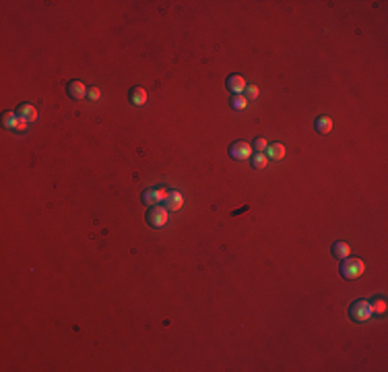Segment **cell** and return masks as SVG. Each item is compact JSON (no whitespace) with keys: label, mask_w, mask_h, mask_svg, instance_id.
Here are the masks:
<instances>
[{"label":"cell","mask_w":388,"mask_h":372,"mask_svg":"<svg viewBox=\"0 0 388 372\" xmlns=\"http://www.w3.org/2000/svg\"><path fill=\"white\" fill-rule=\"evenodd\" d=\"M366 271V265L362 258H353V256H347L341 260V275L345 279H357L362 277Z\"/></svg>","instance_id":"1"},{"label":"cell","mask_w":388,"mask_h":372,"mask_svg":"<svg viewBox=\"0 0 388 372\" xmlns=\"http://www.w3.org/2000/svg\"><path fill=\"white\" fill-rule=\"evenodd\" d=\"M145 219H147V224L151 228H163L165 224H168V219H170V211L165 209L163 205H153V207H149Z\"/></svg>","instance_id":"2"},{"label":"cell","mask_w":388,"mask_h":372,"mask_svg":"<svg viewBox=\"0 0 388 372\" xmlns=\"http://www.w3.org/2000/svg\"><path fill=\"white\" fill-rule=\"evenodd\" d=\"M349 319L355 323H366L372 319V308L368 300H355L349 306Z\"/></svg>","instance_id":"3"},{"label":"cell","mask_w":388,"mask_h":372,"mask_svg":"<svg viewBox=\"0 0 388 372\" xmlns=\"http://www.w3.org/2000/svg\"><path fill=\"white\" fill-rule=\"evenodd\" d=\"M168 188L165 186H159V188H147L143 195H141V199H143V203L145 205H149V207H153V205H159V203H163L165 201V197H168Z\"/></svg>","instance_id":"4"},{"label":"cell","mask_w":388,"mask_h":372,"mask_svg":"<svg viewBox=\"0 0 388 372\" xmlns=\"http://www.w3.org/2000/svg\"><path fill=\"white\" fill-rule=\"evenodd\" d=\"M229 155L238 161H244V159H250L252 157V145L246 143V141H238L229 147Z\"/></svg>","instance_id":"5"},{"label":"cell","mask_w":388,"mask_h":372,"mask_svg":"<svg viewBox=\"0 0 388 372\" xmlns=\"http://www.w3.org/2000/svg\"><path fill=\"white\" fill-rule=\"evenodd\" d=\"M66 91H68V95H71L73 100H77V102H79V100H83V98L87 95V87H85V83L79 81V79H75V81L68 83V85H66Z\"/></svg>","instance_id":"6"},{"label":"cell","mask_w":388,"mask_h":372,"mask_svg":"<svg viewBox=\"0 0 388 372\" xmlns=\"http://www.w3.org/2000/svg\"><path fill=\"white\" fill-rule=\"evenodd\" d=\"M182 205H184V199H182V195H180L178 190H170L168 197H165V201H163V207H165L168 211H178V209H182Z\"/></svg>","instance_id":"7"},{"label":"cell","mask_w":388,"mask_h":372,"mask_svg":"<svg viewBox=\"0 0 388 372\" xmlns=\"http://www.w3.org/2000/svg\"><path fill=\"white\" fill-rule=\"evenodd\" d=\"M225 87H227V91H231L233 95H238V93H244V89H246V81H244L242 75H229L227 81H225Z\"/></svg>","instance_id":"8"},{"label":"cell","mask_w":388,"mask_h":372,"mask_svg":"<svg viewBox=\"0 0 388 372\" xmlns=\"http://www.w3.org/2000/svg\"><path fill=\"white\" fill-rule=\"evenodd\" d=\"M2 124H4L6 128H10V130H23L27 122H23L17 116V112H4L2 114Z\"/></svg>","instance_id":"9"},{"label":"cell","mask_w":388,"mask_h":372,"mask_svg":"<svg viewBox=\"0 0 388 372\" xmlns=\"http://www.w3.org/2000/svg\"><path fill=\"white\" fill-rule=\"evenodd\" d=\"M15 112L23 122H35L37 120V110L31 104H19V108L15 110Z\"/></svg>","instance_id":"10"},{"label":"cell","mask_w":388,"mask_h":372,"mask_svg":"<svg viewBox=\"0 0 388 372\" xmlns=\"http://www.w3.org/2000/svg\"><path fill=\"white\" fill-rule=\"evenodd\" d=\"M330 252H332V256H335V258H339V260H343V258H347V256L351 254V246H349L347 242H343V240H339V242H335V244H332V248H330Z\"/></svg>","instance_id":"11"},{"label":"cell","mask_w":388,"mask_h":372,"mask_svg":"<svg viewBox=\"0 0 388 372\" xmlns=\"http://www.w3.org/2000/svg\"><path fill=\"white\" fill-rule=\"evenodd\" d=\"M314 128H316L318 134H328V132L332 130V118H330V116H320V118H316Z\"/></svg>","instance_id":"12"},{"label":"cell","mask_w":388,"mask_h":372,"mask_svg":"<svg viewBox=\"0 0 388 372\" xmlns=\"http://www.w3.org/2000/svg\"><path fill=\"white\" fill-rule=\"evenodd\" d=\"M128 98H130V104L132 106H145L147 104V91L143 87H132Z\"/></svg>","instance_id":"13"},{"label":"cell","mask_w":388,"mask_h":372,"mask_svg":"<svg viewBox=\"0 0 388 372\" xmlns=\"http://www.w3.org/2000/svg\"><path fill=\"white\" fill-rule=\"evenodd\" d=\"M265 153H267L269 159H283L285 157V145H281V143H271L267 147Z\"/></svg>","instance_id":"14"},{"label":"cell","mask_w":388,"mask_h":372,"mask_svg":"<svg viewBox=\"0 0 388 372\" xmlns=\"http://www.w3.org/2000/svg\"><path fill=\"white\" fill-rule=\"evenodd\" d=\"M250 161H252V168L254 170H265L267 163H269V157H267V153H252Z\"/></svg>","instance_id":"15"},{"label":"cell","mask_w":388,"mask_h":372,"mask_svg":"<svg viewBox=\"0 0 388 372\" xmlns=\"http://www.w3.org/2000/svg\"><path fill=\"white\" fill-rule=\"evenodd\" d=\"M370 302H372V304H370L372 312H376V314H384L386 312V300H384V296H378V298H374Z\"/></svg>","instance_id":"16"},{"label":"cell","mask_w":388,"mask_h":372,"mask_svg":"<svg viewBox=\"0 0 388 372\" xmlns=\"http://www.w3.org/2000/svg\"><path fill=\"white\" fill-rule=\"evenodd\" d=\"M231 106H233V110H244L248 106V100L244 98V93L233 95V98H231Z\"/></svg>","instance_id":"17"},{"label":"cell","mask_w":388,"mask_h":372,"mask_svg":"<svg viewBox=\"0 0 388 372\" xmlns=\"http://www.w3.org/2000/svg\"><path fill=\"white\" fill-rule=\"evenodd\" d=\"M267 147H269V143H267L265 136H258V139L254 141V145H252V149H256V153H265Z\"/></svg>","instance_id":"18"},{"label":"cell","mask_w":388,"mask_h":372,"mask_svg":"<svg viewBox=\"0 0 388 372\" xmlns=\"http://www.w3.org/2000/svg\"><path fill=\"white\" fill-rule=\"evenodd\" d=\"M246 100H256L258 98V87L256 85H246Z\"/></svg>","instance_id":"19"},{"label":"cell","mask_w":388,"mask_h":372,"mask_svg":"<svg viewBox=\"0 0 388 372\" xmlns=\"http://www.w3.org/2000/svg\"><path fill=\"white\" fill-rule=\"evenodd\" d=\"M87 95H89V98H91V100L95 102V100H99V98H101V91L97 89V87H91V89L87 91Z\"/></svg>","instance_id":"20"}]
</instances>
